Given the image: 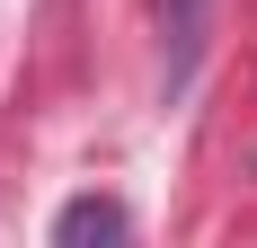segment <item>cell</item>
I'll use <instances>...</instances> for the list:
<instances>
[{
    "label": "cell",
    "instance_id": "1",
    "mask_svg": "<svg viewBox=\"0 0 257 248\" xmlns=\"http://www.w3.org/2000/svg\"><path fill=\"white\" fill-rule=\"evenodd\" d=\"M204 9L213 0H160V36H169V98H178L195 62H204Z\"/></svg>",
    "mask_w": 257,
    "mask_h": 248
},
{
    "label": "cell",
    "instance_id": "2",
    "mask_svg": "<svg viewBox=\"0 0 257 248\" xmlns=\"http://www.w3.org/2000/svg\"><path fill=\"white\" fill-rule=\"evenodd\" d=\"M53 239L62 248H89V239H124V204H106V195H80L53 213Z\"/></svg>",
    "mask_w": 257,
    "mask_h": 248
}]
</instances>
